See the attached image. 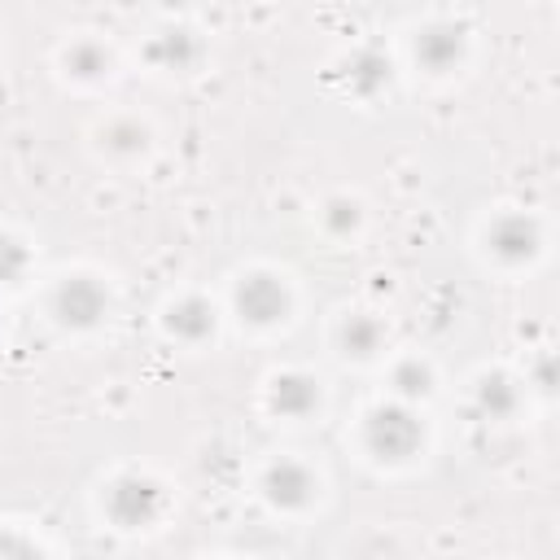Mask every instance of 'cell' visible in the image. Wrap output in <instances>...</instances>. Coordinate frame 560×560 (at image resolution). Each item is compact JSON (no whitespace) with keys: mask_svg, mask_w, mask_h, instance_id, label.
Wrapping results in <instances>:
<instances>
[{"mask_svg":"<svg viewBox=\"0 0 560 560\" xmlns=\"http://www.w3.org/2000/svg\"><path fill=\"white\" fill-rule=\"evenodd\" d=\"M271 486H276L271 494H276V499H284V503H298V499H302V494L311 490V481H306V472H302V468H293V464H284V468H276V472H271Z\"/></svg>","mask_w":560,"mask_h":560,"instance_id":"277c9868","label":"cell"},{"mask_svg":"<svg viewBox=\"0 0 560 560\" xmlns=\"http://www.w3.org/2000/svg\"><path fill=\"white\" fill-rule=\"evenodd\" d=\"M372 442L385 451V455H407L411 446H416V424H411V416H402V411H381L376 420H372Z\"/></svg>","mask_w":560,"mask_h":560,"instance_id":"6da1fadb","label":"cell"},{"mask_svg":"<svg viewBox=\"0 0 560 560\" xmlns=\"http://www.w3.org/2000/svg\"><path fill=\"white\" fill-rule=\"evenodd\" d=\"M61 306H66V319L88 324V319H96V311H101V293H96L92 284H83V280H70L66 293H61Z\"/></svg>","mask_w":560,"mask_h":560,"instance_id":"3957f363","label":"cell"},{"mask_svg":"<svg viewBox=\"0 0 560 560\" xmlns=\"http://www.w3.org/2000/svg\"><path fill=\"white\" fill-rule=\"evenodd\" d=\"M241 306H245V315H254V319H276L280 306H284V293H280L267 276H254V280L241 289Z\"/></svg>","mask_w":560,"mask_h":560,"instance_id":"7a4b0ae2","label":"cell"}]
</instances>
